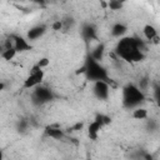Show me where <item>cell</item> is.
<instances>
[{"mask_svg": "<svg viewBox=\"0 0 160 160\" xmlns=\"http://www.w3.org/2000/svg\"><path fill=\"white\" fill-rule=\"evenodd\" d=\"M51 29L54 31H60L64 29V21L62 20H55L52 24H51Z\"/></svg>", "mask_w": 160, "mask_h": 160, "instance_id": "44dd1931", "label": "cell"}, {"mask_svg": "<svg viewBox=\"0 0 160 160\" xmlns=\"http://www.w3.org/2000/svg\"><path fill=\"white\" fill-rule=\"evenodd\" d=\"M31 98H32V102L35 105H44V104H48L51 100H54V92L48 86L40 85L32 90Z\"/></svg>", "mask_w": 160, "mask_h": 160, "instance_id": "5b68a950", "label": "cell"}, {"mask_svg": "<svg viewBox=\"0 0 160 160\" xmlns=\"http://www.w3.org/2000/svg\"><path fill=\"white\" fill-rule=\"evenodd\" d=\"M18 54L19 52L14 48H11V49H2V51H1V59H4L5 61H11V60L15 59V56Z\"/></svg>", "mask_w": 160, "mask_h": 160, "instance_id": "2e32d148", "label": "cell"}, {"mask_svg": "<svg viewBox=\"0 0 160 160\" xmlns=\"http://www.w3.org/2000/svg\"><path fill=\"white\" fill-rule=\"evenodd\" d=\"M122 6H124V2H121V1H118V0L108 1V8L110 10H120V9H122Z\"/></svg>", "mask_w": 160, "mask_h": 160, "instance_id": "d6986e66", "label": "cell"}, {"mask_svg": "<svg viewBox=\"0 0 160 160\" xmlns=\"http://www.w3.org/2000/svg\"><path fill=\"white\" fill-rule=\"evenodd\" d=\"M142 36L150 44H159L160 42L159 31L152 24H145L142 26Z\"/></svg>", "mask_w": 160, "mask_h": 160, "instance_id": "9c48e42d", "label": "cell"}, {"mask_svg": "<svg viewBox=\"0 0 160 160\" xmlns=\"http://www.w3.org/2000/svg\"><path fill=\"white\" fill-rule=\"evenodd\" d=\"M44 78H45V70L39 68L36 64H34L30 68L28 76L24 79L22 89H25V90H34L35 88L42 85Z\"/></svg>", "mask_w": 160, "mask_h": 160, "instance_id": "277c9868", "label": "cell"}, {"mask_svg": "<svg viewBox=\"0 0 160 160\" xmlns=\"http://www.w3.org/2000/svg\"><path fill=\"white\" fill-rule=\"evenodd\" d=\"M102 128H104V126H102L99 121L92 120V121L88 125V129H86L88 138H89L90 140H92V141L98 140V139H99V135H100V132H101V130H102Z\"/></svg>", "mask_w": 160, "mask_h": 160, "instance_id": "8fae6325", "label": "cell"}, {"mask_svg": "<svg viewBox=\"0 0 160 160\" xmlns=\"http://www.w3.org/2000/svg\"><path fill=\"white\" fill-rule=\"evenodd\" d=\"M85 78L91 81V82H95V81H108L111 84V79L108 74V70L100 62V61H96L94 60L90 55L86 58L85 62Z\"/></svg>", "mask_w": 160, "mask_h": 160, "instance_id": "3957f363", "label": "cell"}, {"mask_svg": "<svg viewBox=\"0 0 160 160\" xmlns=\"http://www.w3.org/2000/svg\"><path fill=\"white\" fill-rule=\"evenodd\" d=\"M35 64H36L39 68H41V69H44V70H45V69H46V68L50 65V59L44 56V58H40V59H39V60H38Z\"/></svg>", "mask_w": 160, "mask_h": 160, "instance_id": "ffe728a7", "label": "cell"}, {"mask_svg": "<svg viewBox=\"0 0 160 160\" xmlns=\"http://www.w3.org/2000/svg\"><path fill=\"white\" fill-rule=\"evenodd\" d=\"M9 38L12 42V48L18 52H24V51L31 50V42L26 38H24L21 35H10Z\"/></svg>", "mask_w": 160, "mask_h": 160, "instance_id": "52a82bcc", "label": "cell"}, {"mask_svg": "<svg viewBox=\"0 0 160 160\" xmlns=\"http://www.w3.org/2000/svg\"><path fill=\"white\" fill-rule=\"evenodd\" d=\"M145 41L135 36H125L120 39L115 46V54L118 58L130 64L142 61L145 59Z\"/></svg>", "mask_w": 160, "mask_h": 160, "instance_id": "6da1fadb", "label": "cell"}, {"mask_svg": "<svg viewBox=\"0 0 160 160\" xmlns=\"http://www.w3.org/2000/svg\"><path fill=\"white\" fill-rule=\"evenodd\" d=\"M126 32H128V26L124 22H121V21H118V22L112 24V26L110 29L111 36L115 38V39H119V40L122 39V38H125L126 36Z\"/></svg>", "mask_w": 160, "mask_h": 160, "instance_id": "7c38bea8", "label": "cell"}, {"mask_svg": "<svg viewBox=\"0 0 160 160\" xmlns=\"http://www.w3.org/2000/svg\"><path fill=\"white\" fill-rule=\"evenodd\" d=\"M81 34H82V38L86 41H92V40H96V38H98V30L92 24L84 25L82 30H81Z\"/></svg>", "mask_w": 160, "mask_h": 160, "instance_id": "4fadbf2b", "label": "cell"}, {"mask_svg": "<svg viewBox=\"0 0 160 160\" xmlns=\"http://www.w3.org/2000/svg\"><path fill=\"white\" fill-rule=\"evenodd\" d=\"M104 55H105V45L102 42H96L95 46L91 48V52H90V56L96 60V61H100L104 59Z\"/></svg>", "mask_w": 160, "mask_h": 160, "instance_id": "5bb4252c", "label": "cell"}, {"mask_svg": "<svg viewBox=\"0 0 160 160\" xmlns=\"http://www.w3.org/2000/svg\"><path fill=\"white\" fill-rule=\"evenodd\" d=\"M94 120L99 121L104 128H105L106 125L111 124V118H110L109 115H105V114H96V116H95V119H94Z\"/></svg>", "mask_w": 160, "mask_h": 160, "instance_id": "ac0fdd59", "label": "cell"}, {"mask_svg": "<svg viewBox=\"0 0 160 160\" xmlns=\"http://www.w3.org/2000/svg\"><path fill=\"white\" fill-rule=\"evenodd\" d=\"M111 89H112L111 84L108 81H102V80L92 82V86H91L94 96L100 101H106L110 98Z\"/></svg>", "mask_w": 160, "mask_h": 160, "instance_id": "8992f818", "label": "cell"}, {"mask_svg": "<svg viewBox=\"0 0 160 160\" xmlns=\"http://www.w3.org/2000/svg\"><path fill=\"white\" fill-rule=\"evenodd\" d=\"M46 30H48V28H46V25H44V24L34 25V26H31V28L28 30L25 38H26L30 42H31V41H36L38 39H40L41 36H44V34L46 32Z\"/></svg>", "mask_w": 160, "mask_h": 160, "instance_id": "30bf717a", "label": "cell"}, {"mask_svg": "<svg viewBox=\"0 0 160 160\" xmlns=\"http://www.w3.org/2000/svg\"><path fill=\"white\" fill-rule=\"evenodd\" d=\"M100 5H101V8H102V9H106V8H108V2H105V1H101V2H100Z\"/></svg>", "mask_w": 160, "mask_h": 160, "instance_id": "7402d4cb", "label": "cell"}, {"mask_svg": "<svg viewBox=\"0 0 160 160\" xmlns=\"http://www.w3.org/2000/svg\"><path fill=\"white\" fill-rule=\"evenodd\" d=\"M86 160H91V159H86Z\"/></svg>", "mask_w": 160, "mask_h": 160, "instance_id": "603a6c76", "label": "cell"}, {"mask_svg": "<svg viewBox=\"0 0 160 160\" xmlns=\"http://www.w3.org/2000/svg\"><path fill=\"white\" fill-rule=\"evenodd\" d=\"M151 90H152V98H154V101L156 102L158 108L160 109V85H159V84H152Z\"/></svg>", "mask_w": 160, "mask_h": 160, "instance_id": "e0dca14e", "label": "cell"}, {"mask_svg": "<svg viewBox=\"0 0 160 160\" xmlns=\"http://www.w3.org/2000/svg\"><path fill=\"white\" fill-rule=\"evenodd\" d=\"M44 132L48 138H50L52 140H64L66 138V132L61 129V126L59 124H50V125L45 126Z\"/></svg>", "mask_w": 160, "mask_h": 160, "instance_id": "ba28073f", "label": "cell"}, {"mask_svg": "<svg viewBox=\"0 0 160 160\" xmlns=\"http://www.w3.org/2000/svg\"><path fill=\"white\" fill-rule=\"evenodd\" d=\"M145 92L135 84H128L122 88V105L129 110H134L139 106H142L145 102Z\"/></svg>", "mask_w": 160, "mask_h": 160, "instance_id": "7a4b0ae2", "label": "cell"}, {"mask_svg": "<svg viewBox=\"0 0 160 160\" xmlns=\"http://www.w3.org/2000/svg\"><path fill=\"white\" fill-rule=\"evenodd\" d=\"M131 118L135 120H146L149 118V111L144 106H139L134 110H131Z\"/></svg>", "mask_w": 160, "mask_h": 160, "instance_id": "9a60e30c", "label": "cell"}]
</instances>
